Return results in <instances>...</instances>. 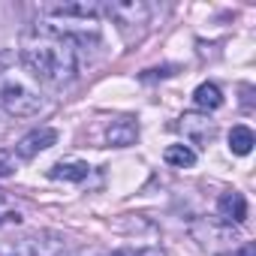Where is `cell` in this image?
Returning <instances> with one entry per match:
<instances>
[{
    "label": "cell",
    "mask_w": 256,
    "mask_h": 256,
    "mask_svg": "<svg viewBox=\"0 0 256 256\" xmlns=\"http://www.w3.org/2000/svg\"><path fill=\"white\" fill-rule=\"evenodd\" d=\"M18 64L36 84L64 88L78 72V52L70 34L42 22L24 30L18 46Z\"/></svg>",
    "instance_id": "1"
},
{
    "label": "cell",
    "mask_w": 256,
    "mask_h": 256,
    "mask_svg": "<svg viewBox=\"0 0 256 256\" xmlns=\"http://www.w3.org/2000/svg\"><path fill=\"white\" fill-rule=\"evenodd\" d=\"M46 106L40 84L12 66H0V108L12 118H30Z\"/></svg>",
    "instance_id": "2"
},
{
    "label": "cell",
    "mask_w": 256,
    "mask_h": 256,
    "mask_svg": "<svg viewBox=\"0 0 256 256\" xmlns=\"http://www.w3.org/2000/svg\"><path fill=\"white\" fill-rule=\"evenodd\" d=\"M106 16L126 42H136L151 24V6L145 0H112V4H106Z\"/></svg>",
    "instance_id": "3"
},
{
    "label": "cell",
    "mask_w": 256,
    "mask_h": 256,
    "mask_svg": "<svg viewBox=\"0 0 256 256\" xmlns=\"http://www.w3.org/2000/svg\"><path fill=\"white\" fill-rule=\"evenodd\" d=\"M190 235L199 241L202 250L214 253V256H232L238 250V232L232 229V223H223L220 217H202V220H193L190 226Z\"/></svg>",
    "instance_id": "4"
},
{
    "label": "cell",
    "mask_w": 256,
    "mask_h": 256,
    "mask_svg": "<svg viewBox=\"0 0 256 256\" xmlns=\"http://www.w3.org/2000/svg\"><path fill=\"white\" fill-rule=\"evenodd\" d=\"M60 241L64 238L58 232H30L0 241V256H54L60 250Z\"/></svg>",
    "instance_id": "5"
},
{
    "label": "cell",
    "mask_w": 256,
    "mask_h": 256,
    "mask_svg": "<svg viewBox=\"0 0 256 256\" xmlns=\"http://www.w3.org/2000/svg\"><path fill=\"white\" fill-rule=\"evenodd\" d=\"M96 12L100 6L94 0H70V4H42L40 6V16L52 24H90L96 22Z\"/></svg>",
    "instance_id": "6"
},
{
    "label": "cell",
    "mask_w": 256,
    "mask_h": 256,
    "mask_svg": "<svg viewBox=\"0 0 256 256\" xmlns=\"http://www.w3.org/2000/svg\"><path fill=\"white\" fill-rule=\"evenodd\" d=\"M52 145H58V130H52V126H40V130H30L28 136L18 139L16 154H18L22 160H30V157H36V154L48 151Z\"/></svg>",
    "instance_id": "7"
},
{
    "label": "cell",
    "mask_w": 256,
    "mask_h": 256,
    "mask_svg": "<svg viewBox=\"0 0 256 256\" xmlns=\"http://www.w3.org/2000/svg\"><path fill=\"white\" fill-rule=\"evenodd\" d=\"M136 139H139V124L133 118H118L106 130V142L112 148H130V145H136Z\"/></svg>",
    "instance_id": "8"
},
{
    "label": "cell",
    "mask_w": 256,
    "mask_h": 256,
    "mask_svg": "<svg viewBox=\"0 0 256 256\" xmlns=\"http://www.w3.org/2000/svg\"><path fill=\"white\" fill-rule=\"evenodd\" d=\"M181 130H184V136L193 142V145H208L211 139H214V120H208V118H202V114H184L181 118Z\"/></svg>",
    "instance_id": "9"
},
{
    "label": "cell",
    "mask_w": 256,
    "mask_h": 256,
    "mask_svg": "<svg viewBox=\"0 0 256 256\" xmlns=\"http://www.w3.org/2000/svg\"><path fill=\"white\" fill-rule=\"evenodd\" d=\"M217 214L223 223H244L247 220V199L235 190H226L217 199Z\"/></svg>",
    "instance_id": "10"
},
{
    "label": "cell",
    "mask_w": 256,
    "mask_h": 256,
    "mask_svg": "<svg viewBox=\"0 0 256 256\" xmlns=\"http://www.w3.org/2000/svg\"><path fill=\"white\" fill-rule=\"evenodd\" d=\"M88 172H90V166L88 163H82V160H72V163H58V166H52V178L54 181H84L88 178Z\"/></svg>",
    "instance_id": "11"
},
{
    "label": "cell",
    "mask_w": 256,
    "mask_h": 256,
    "mask_svg": "<svg viewBox=\"0 0 256 256\" xmlns=\"http://www.w3.org/2000/svg\"><path fill=\"white\" fill-rule=\"evenodd\" d=\"M193 100H196V106H199V108H205V112H214V108H220V106H223V94H220V88H217L214 82L199 84V88H196V94H193Z\"/></svg>",
    "instance_id": "12"
},
{
    "label": "cell",
    "mask_w": 256,
    "mask_h": 256,
    "mask_svg": "<svg viewBox=\"0 0 256 256\" xmlns=\"http://www.w3.org/2000/svg\"><path fill=\"white\" fill-rule=\"evenodd\" d=\"M253 145H256V136H253L250 126H232V133H229V148H232V154L244 157V154L253 151Z\"/></svg>",
    "instance_id": "13"
},
{
    "label": "cell",
    "mask_w": 256,
    "mask_h": 256,
    "mask_svg": "<svg viewBox=\"0 0 256 256\" xmlns=\"http://www.w3.org/2000/svg\"><path fill=\"white\" fill-rule=\"evenodd\" d=\"M163 157H166V163L175 166V169H190V166L196 163V151L187 148V145H169Z\"/></svg>",
    "instance_id": "14"
},
{
    "label": "cell",
    "mask_w": 256,
    "mask_h": 256,
    "mask_svg": "<svg viewBox=\"0 0 256 256\" xmlns=\"http://www.w3.org/2000/svg\"><path fill=\"white\" fill-rule=\"evenodd\" d=\"M16 166H18V160H16V151H0V178H10V175H16Z\"/></svg>",
    "instance_id": "15"
},
{
    "label": "cell",
    "mask_w": 256,
    "mask_h": 256,
    "mask_svg": "<svg viewBox=\"0 0 256 256\" xmlns=\"http://www.w3.org/2000/svg\"><path fill=\"white\" fill-rule=\"evenodd\" d=\"M172 76V66H163V70H145L142 72V82H151V78H166Z\"/></svg>",
    "instance_id": "16"
},
{
    "label": "cell",
    "mask_w": 256,
    "mask_h": 256,
    "mask_svg": "<svg viewBox=\"0 0 256 256\" xmlns=\"http://www.w3.org/2000/svg\"><path fill=\"white\" fill-rule=\"evenodd\" d=\"M66 256H108V253L100 250V247H82V250H72V253H66Z\"/></svg>",
    "instance_id": "17"
},
{
    "label": "cell",
    "mask_w": 256,
    "mask_h": 256,
    "mask_svg": "<svg viewBox=\"0 0 256 256\" xmlns=\"http://www.w3.org/2000/svg\"><path fill=\"white\" fill-rule=\"evenodd\" d=\"M22 220V214L18 211H10V214H0V226H4V223H18Z\"/></svg>",
    "instance_id": "18"
},
{
    "label": "cell",
    "mask_w": 256,
    "mask_h": 256,
    "mask_svg": "<svg viewBox=\"0 0 256 256\" xmlns=\"http://www.w3.org/2000/svg\"><path fill=\"white\" fill-rule=\"evenodd\" d=\"M235 256H256V247H253V244L247 241V244H244L241 250H235Z\"/></svg>",
    "instance_id": "19"
},
{
    "label": "cell",
    "mask_w": 256,
    "mask_h": 256,
    "mask_svg": "<svg viewBox=\"0 0 256 256\" xmlns=\"http://www.w3.org/2000/svg\"><path fill=\"white\" fill-rule=\"evenodd\" d=\"M108 256H139V253L136 250H112Z\"/></svg>",
    "instance_id": "20"
}]
</instances>
